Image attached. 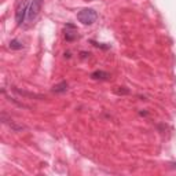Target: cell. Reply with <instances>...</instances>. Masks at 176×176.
<instances>
[{"instance_id":"6da1fadb","label":"cell","mask_w":176,"mask_h":176,"mask_svg":"<svg viewBox=\"0 0 176 176\" xmlns=\"http://www.w3.org/2000/svg\"><path fill=\"white\" fill-rule=\"evenodd\" d=\"M77 19L82 25H92L98 19V13L94 8H82L77 13Z\"/></svg>"},{"instance_id":"7a4b0ae2","label":"cell","mask_w":176,"mask_h":176,"mask_svg":"<svg viewBox=\"0 0 176 176\" xmlns=\"http://www.w3.org/2000/svg\"><path fill=\"white\" fill-rule=\"evenodd\" d=\"M29 6H30V2L29 0H21L16 6V10H15V21H16V25L21 26L22 24L25 22L28 16V10H29Z\"/></svg>"},{"instance_id":"3957f363","label":"cell","mask_w":176,"mask_h":176,"mask_svg":"<svg viewBox=\"0 0 176 176\" xmlns=\"http://www.w3.org/2000/svg\"><path fill=\"white\" fill-rule=\"evenodd\" d=\"M41 6H43V0H30V6L28 10V22H33L37 18L38 13L41 11Z\"/></svg>"},{"instance_id":"277c9868","label":"cell","mask_w":176,"mask_h":176,"mask_svg":"<svg viewBox=\"0 0 176 176\" xmlns=\"http://www.w3.org/2000/svg\"><path fill=\"white\" fill-rule=\"evenodd\" d=\"M109 77L110 74L103 70H95L94 73H91V79L92 80H109Z\"/></svg>"},{"instance_id":"5b68a950","label":"cell","mask_w":176,"mask_h":176,"mask_svg":"<svg viewBox=\"0 0 176 176\" xmlns=\"http://www.w3.org/2000/svg\"><path fill=\"white\" fill-rule=\"evenodd\" d=\"M2 120H3V123H4V124H8V125H10L14 131H22V129L26 128V127H24V125H18V124H15L13 120H6L4 116H2Z\"/></svg>"},{"instance_id":"8992f818","label":"cell","mask_w":176,"mask_h":176,"mask_svg":"<svg viewBox=\"0 0 176 176\" xmlns=\"http://www.w3.org/2000/svg\"><path fill=\"white\" fill-rule=\"evenodd\" d=\"M68 90V82L66 81H61L59 84H55L54 87H52V91L57 94H61V92H65V91Z\"/></svg>"},{"instance_id":"52a82bcc","label":"cell","mask_w":176,"mask_h":176,"mask_svg":"<svg viewBox=\"0 0 176 176\" xmlns=\"http://www.w3.org/2000/svg\"><path fill=\"white\" fill-rule=\"evenodd\" d=\"M8 47H10L11 50H21L22 47H24V44H22L19 40H16V38H14V40H11V41H10V44H8Z\"/></svg>"},{"instance_id":"ba28073f","label":"cell","mask_w":176,"mask_h":176,"mask_svg":"<svg viewBox=\"0 0 176 176\" xmlns=\"http://www.w3.org/2000/svg\"><path fill=\"white\" fill-rule=\"evenodd\" d=\"M65 37H66V40H69V41H72V40H74V38L77 37V33H76V29H73L72 32H69L68 29L65 30Z\"/></svg>"},{"instance_id":"9c48e42d","label":"cell","mask_w":176,"mask_h":176,"mask_svg":"<svg viewBox=\"0 0 176 176\" xmlns=\"http://www.w3.org/2000/svg\"><path fill=\"white\" fill-rule=\"evenodd\" d=\"M114 92L117 95H127V94H129V90H127L125 87H117V90H114Z\"/></svg>"},{"instance_id":"30bf717a","label":"cell","mask_w":176,"mask_h":176,"mask_svg":"<svg viewBox=\"0 0 176 176\" xmlns=\"http://www.w3.org/2000/svg\"><path fill=\"white\" fill-rule=\"evenodd\" d=\"M10 101H13V102H16V101H15V99H14V98H11ZM18 105H19V106H22V107H28L26 105H24V103H18Z\"/></svg>"}]
</instances>
